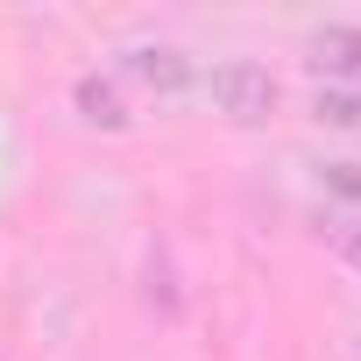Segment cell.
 I'll list each match as a JSON object with an SVG mask.
<instances>
[{"instance_id":"obj_1","label":"cell","mask_w":361,"mask_h":361,"mask_svg":"<svg viewBox=\"0 0 361 361\" xmlns=\"http://www.w3.org/2000/svg\"><path fill=\"white\" fill-rule=\"evenodd\" d=\"M213 106H220L234 128H262V121H276L283 85H276V71H269V64L234 57V64H220V71H213Z\"/></svg>"},{"instance_id":"obj_2","label":"cell","mask_w":361,"mask_h":361,"mask_svg":"<svg viewBox=\"0 0 361 361\" xmlns=\"http://www.w3.org/2000/svg\"><path fill=\"white\" fill-rule=\"evenodd\" d=\"M305 71L326 85V78H361V29L354 22H326L312 43H305Z\"/></svg>"},{"instance_id":"obj_3","label":"cell","mask_w":361,"mask_h":361,"mask_svg":"<svg viewBox=\"0 0 361 361\" xmlns=\"http://www.w3.org/2000/svg\"><path fill=\"white\" fill-rule=\"evenodd\" d=\"M121 71H128L135 85H149V92H185V85H192V57L170 50V43H135V50L121 57Z\"/></svg>"},{"instance_id":"obj_4","label":"cell","mask_w":361,"mask_h":361,"mask_svg":"<svg viewBox=\"0 0 361 361\" xmlns=\"http://www.w3.org/2000/svg\"><path fill=\"white\" fill-rule=\"evenodd\" d=\"M71 99H78V114L92 121V128H106V135H121L135 114H128V99H121V85L114 78H99V71H85L78 85H71Z\"/></svg>"},{"instance_id":"obj_5","label":"cell","mask_w":361,"mask_h":361,"mask_svg":"<svg viewBox=\"0 0 361 361\" xmlns=\"http://www.w3.org/2000/svg\"><path fill=\"white\" fill-rule=\"evenodd\" d=\"M142 276H149V290H142V298H149L163 319H177V276H170V248H149Z\"/></svg>"},{"instance_id":"obj_6","label":"cell","mask_w":361,"mask_h":361,"mask_svg":"<svg viewBox=\"0 0 361 361\" xmlns=\"http://www.w3.org/2000/svg\"><path fill=\"white\" fill-rule=\"evenodd\" d=\"M312 114H319L326 128H361V92H347V85H319V92H312Z\"/></svg>"},{"instance_id":"obj_7","label":"cell","mask_w":361,"mask_h":361,"mask_svg":"<svg viewBox=\"0 0 361 361\" xmlns=\"http://www.w3.org/2000/svg\"><path fill=\"white\" fill-rule=\"evenodd\" d=\"M326 192H340V199H361V163H326Z\"/></svg>"},{"instance_id":"obj_8","label":"cell","mask_w":361,"mask_h":361,"mask_svg":"<svg viewBox=\"0 0 361 361\" xmlns=\"http://www.w3.org/2000/svg\"><path fill=\"white\" fill-rule=\"evenodd\" d=\"M340 262L361 276V227H347V234H340Z\"/></svg>"}]
</instances>
